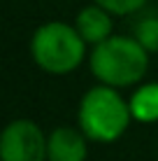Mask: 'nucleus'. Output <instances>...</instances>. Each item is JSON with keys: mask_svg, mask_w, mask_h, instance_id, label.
Wrapping results in <instances>:
<instances>
[{"mask_svg": "<svg viewBox=\"0 0 158 161\" xmlns=\"http://www.w3.org/2000/svg\"><path fill=\"white\" fill-rule=\"evenodd\" d=\"M3 161H47V136L35 121L14 119L0 136Z\"/></svg>", "mask_w": 158, "mask_h": 161, "instance_id": "20e7f679", "label": "nucleus"}, {"mask_svg": "<svg viewBox=\"0 0 158 161\" xmlns=\"http://www.w3.org/2000/svg\"><path fill=\"white\" fill-rule=\"evenodd\" d=\"M135 37L149 54L158 52V16H146L135 26Z\"/></svg>", "mask_w": 158, "mask_h": 161, "instance_id": "6e6552de", "label": "nucleus"}, {"mask_svg": "<svg viewBox=\"0 0 158 161\" xmlns=\"http://www.w3.org/2000/svg\"><path fill=\"white\" fill-rule=\"evenodd\" d=\"M93 3L110 9L114 16H126V14H133L137 9H142L146 5V0H93Z\"/></svg>", "mask_w": 158, "mask_h": 161, "instance_id": "1a4fd4ad", "label": "nucleus"}, {"mask_svg": "<svg viewBox=\"0 0 158 161\" xmlns=\"http://www.w3.org/2000/svg\"><path fill=\"white\" fill-rule=\"evenodd\" d=\"M130 112L140 124H156L158 121V82L140 86L130 96Z\"/></svg>", "mask_w": 158, "mask_h": 161, "instance_id": "0eeeda50", "label": "nucleus"}, {"mask_svg": "<svg viewBox=\"0 0 158 161\" xmlns=\"http://www.w3.org/2000/svg\"><path fill=\"white\" fill-rule=\"evenodd\" d=\"M30 56L37 68L51 75H68L86 58V40L77 26L65 21H47L30 37Z\"/></svg>", "mask_w": 158, "mask_h": 161, "instance_id": "7ed1b4c3", "label": "nucleus"}, {"mask_svg": "<svg viewBox=\"0 0 158 161\" xmlns=\"http://www.w3.org/2000/svg\"><path fill=\"white\" fill-rule=\"evenodd\" d=\"M86 133L72 126H58L47 136V161H86Z\"/></svg>", "mask_w": 158, "mask_h": 161, "instance_id": "39448f33", "label": "nucleus"}, {"mask_svg": "<svg viewBox=\"0 0 158 161\" xmlns=\"http://www.w3.org/2000/svg\"><path fill=\"white\" fill-rule=\"evenodd\" d=\"M112 16L114 14L110 9H105L98 3H91L84 9H79L74 26H77L79 35L86 40V44H98L112 35V26H114Z\"/></svg>", "mask_w": 158, "mask_h": 161, "instance_id": "423d86ee", "label": "nucleus"}, {"mask_svg": "<svg viewBox=\"0 0 158 161\" xmlns=\"http://www.w3.org/2000/svg\"><path fill=\"white\" fill-rule=\"evenodd\" d=\"M79 129L89 140L95 142H114L128 131L133 112L130 101L116 91V86L98 84L81 96L79 103Z\"/></svg>", "mask_w": 158, "mask_h": 161, "instance_id": "f03ea898", "label": "nucleus"}, {"mask_svg": "<svg viewBox=\"0 0 158 161\" xmlns=\"http://www.w3.org/2000/svg\"><path fill=\"white\" fill-rule=\"evenodd\" d=\"M89 65L98 82L123 89L142 82L149 70V52L135 35H110L107 40L93 44Z\"/></svg>", "mask_w": 158, "mask_h": 161, "instance_id": "f257e3e1", "label": "nucleus"}]
</instances>
